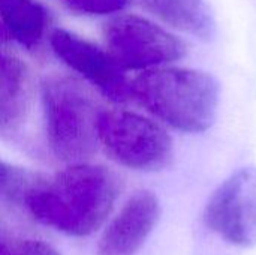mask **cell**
I'll return each mask as SVG.
<instances>
[{
	"label": "cell",
	"mask_w": 256,
	"mask_h": 255,
	"mask_svg": "<svg viewBox=\"0 0 256 255\" xmlns=\"http://www.w3.org/2000/svg\"><path fill=\"white\" fill-rule=\"evenodd\" d=\"M99 143L117 164L136 171H160L174 156L170 134L154 120L126 110H102Z\"/></svg>",
	"instance_id": "4"
},
{
	"label": "cell",
	"mask_w": 256,
	"mask_h": 255,
	"mask_svg": "<svg viewBox=\"0 0 256 255\" xmlns=\"http://www.w3.org/2000/svg\"><path fill=\"white\" fill-rule=\"evenodd\" d=\"M50 42L57 57L96 86L102 95L114 102L132 99L130 80L106 50L64 29L54 30Z\"/></svg>",
	"instance_id": "7"
},
{
	"label": "cell",
	"mask_w": 256,
	"mask_h": 255,
	"mask_svg": "<svg viewBox=\"0 0 256 255\" xmlns=\"http://www.w3.org/2000/svg\"><path fill=\"white\" fill-rule=\"evenodd\" d=\"M0 255H62L50 243L33 239H0Z\"/></svg>",
	"instance_id": "13"
},
{
	"label": "cell",
	"mask_w": 256,
	"mask_h": 255,
	"mask_svg": "<svg viewBox=\"0 0 256 255\" xmlns=\"http://www.w3.org/2000/svg\"><path fill=\"white\" fill-rule=\"evenodd\" d=\"M42 180L33 173H28L20 167L10 165L0 159V198L24 203L32 189Z\"/></svg>",
	"instance_id": "12"
},
{
	"label": "cell",
	"mask_w": 256,
	"mask_h": 255,
	"mask_svg": "<svg viewBox=\"0 0 256 255\" xmlns=\"http://www.w3.org/2000/svg\"><path fill=\"white\" fill-rule=\"evenodd\" d=\"M106 51L124 71H147L186 56V44L138 15H118L104 27Z\"/></svg>",
	"instance_id": "5"
},
{
	"label": "cell",
	"mask_w": 256,
	"mask_h": 255,
	"mask_svg": "<svg viewBox=\"0 0 256 255\" xmlns=\"http://www.w3.org/2000/svg\"><path fill=\"white\" fill-rule=\"evenodd\" d=\"M46 140L54 156L78 164L94 155L102 108L93 92L78 78L51 75L42 83Z\"/></svg>",
	"instance_id": "3"
},
{
	"label": "cell",
	"mask_w": 256,
	"mask_h": 255,
	"mask_svg": "<svg viewBox=\"0 0 256 255\" xmlns=\"http://www.w3.org/2000/svg\"><path fill=\"white\" fill-rule=\"evenodd\" d=\"M120 180L104 165L78 162L54 179H42L27 195L32 215L57 231L84 237L96 231L111 213Z\"/></svg>",
	"instance_id": "1"
},
{
	"label": "cell",
	"mask_w": 256,
	"mask_h": 255,
	"mask_svg": "<svg viewBox=\"0 0 256 255\" xmlns=\"http://www.w3.org/2000/svg\"><path fill=\"white\" fill-rule=\"evenodd\" d=\"M160 218L159 198L152 191L135 192L108 224L99 245V255H136Z\"/></svg>",
	"instance_id": "8"
},
{
	"label": "cell",
	"mask_w": 256,
	"mask_h": 255,
	"mask_svg": "<svg viewBox=\"0 0 256 255\" xmlns=\"http://www.w3.org/2000/svg\"><path fill=\"white\" fill-rule=\"evenodd\" d=\"M132 0H66V6L78 14L108 15L123 11Z\"/></svg>",
	"instance_id": "14"
},
{
	"label": "cell",
	"mask_w": 256,
	"mask_h": 255,
	"mask_svg": "<svg viewBox=\"0 0 256 255\" xmlns=\"http://www.w3.org/2000/svg\"><path fill=\"white\" fill-rule=\"evenodd\" d=\"M0 20L10 38L27 48L38 47L48 29V11L34 0H0Z\"/></svg>",
	"instance_id": "11"
},
{
	"label": "cell",
	"mask_w": 256,
	"mask_h": 255,
	"mask_svg": "<svg viewBox=\"0 0 256 255\" xmlns=\"http://www.w3.org/2000/svg\"><path fill=\"white\" fill-rule=\"evenodd\" d=\"M10 41H12V38H10L9 32L6 30L4 24L0 20V53L10 50Z\"/></svg>",
	"instance_id": "15"
},
{
	"label": "cell",
	"mask_w": 256,
	"mask_h": 255,
	"mask_svg": "<svg viewBox=\"0 0 256 255\" xmlns=\"http://www.w3.org/2000/svg\"><path fill=\"white\" fill-rule=\"evenodd\" d=\"M32 101L26 65L10 51L0 53V135L16 132L27 119Z\"/></svg>",
	"instance_id": "9"
},
{
	"label": "cell",
	"mask_w": 256,
	"mask_h": 255,
	"mask_svg": "<svg viewBox=\"0 0 256 255\" xmlns=\"http://www.w3.org/2000/svg\"><path fill=\"white\" fill-rule=\"evenodd\" d=\"M202 221L234 246H256V167L237 170L214 189Z\"/></svg>",
	"instance_id": "6"
},
{
	"label": "cell",
	"mask_w": 256,
	"mask_h": 255,
	"mask_svg": "<svg viewBox=\"0 0 256 255\" xmlns=\"http://www.w3.org/2000/svg\"><path fill=\"white\" fill-rule=\"evenodd\" d=\"M0 239H3V237H2V222H0Z\"/></svg>",
	"instance_id": "16"
},
{
	"label": "cell",
	"mask_w": 256,
	"mask_h": 255,
	"mask_svg": "<svg viewBox=\"0 0 256 255\" xmlns=\"http://www.w3.org/2000/svg\"><path fill=\"white\" fill-rule=\"evenodd\" d=\"M140 5L170 27L201 41L216 36L218 24L206 0H138Z\"/></svg>",
	"instance_id": "10"
},
{
	"label": "cell",
	"mask_w": 256,
	"mask_h": 255,
	"mask_svg": "<svg viewBox=\"0 0 256 255\" xmlns=\"http://www.w3.org/2000/svg\"><path fill=\"white\" fill-rule=\"evenodd\" d=\"M130 90L132 99L177 131L200 134L216 122L220 86L208 72L159 66L135 77Z\"/></svg>",
	"instance_id": "2"
}]
</instances>
